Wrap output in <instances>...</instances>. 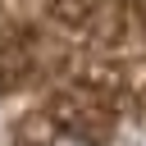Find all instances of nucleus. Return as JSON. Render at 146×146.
I'll list each match as a JSON object with an SVG mask.
<instances>
[{
	"mask_svg": "<svg viewBox=\"0 0 146 146\" xmlns=\"http://www.w3.org/2000/svg\"><path fill=\"white\" fill-rule=\"evenodd\" d=\"M55 146H91V141H82V137H59Z\"/></svg>",
	"mask_w": 146,
	"mask_h": 146,
	"instance_id": "nucleus-1",
	"label": "nucleus"
}]
</instances>
